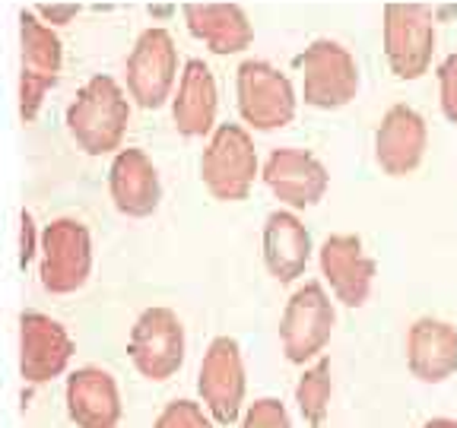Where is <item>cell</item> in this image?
Masks as SVG:
<instances>
[{
	"label": "cell",
	"mask_w": 457,
	"mask_h": 428,
	"mask_svg": "<svg viewBox=\"0 0 457 428\" xmlns=\"http://www.w3.org/2000/svg\"><path fill=\"white\" fill-rule=\"evenodd\" d=\"M185 324H181V317L171 308H146L134 321V327H130L128 356L146 381H156L159 384V381L175 378L181 365H185Z\"/></svg>",
	"instance_id": "7"
},
{
	"label": "cell",
	"mask_w": 457,
	"mask_h": 428,
	"mask_svg": "<svg viewBox=\"0 0 457 428\" xmlns=\"http://www.w3.org/2000/svg\"><path fill=\"white\" fill-rule=\"evenodd\" d=\"M299 70L305 105L337 111L356 99L359 64L346 45L334 42V38H314L299 54Z\"/></svg>",
	"instance_id": "6"
},
{
	"label": "cell",
	"mask_w": 457,
	"mask_h": 428,
	"mask_svg": "<svg viewBox=\"0 0 457 428\" xmlns=\"http://www.w3.org/2000/svg\"><path fill=\"white\" fill-rule=\"evenodd\" d=\"M153 428H216V422L210 419L204 403H194V399H171V403H165L162 413L156 416Z\"/></svg>",
	"instance_id": "24"
},
{
	"label": "cell",
	"mask_w": 457,
	"mask_h": 428,
	"mask_svg": "<svg viewBox=\"0 0 457 428\" xmlns=\"http://www.w3.org/2000/svg\"><path fill=\"white\" fill-rule=\"evenodd\" d=\"M108 193H112L114 210L128 219H146L156 213L162 203V181L146 150L128 146L114 152L112 169H108Z\"/></svg>",
	"instance_id": "15"
},
{
	"label": "cell",
	"mask_w": 457,
	"mask_h": 428,
	"mask_svg": "<svg viewBox=\"0 0 457 428\" xmlns=\"http://www.w3.org/2000/svg\"><path fill=\"white\" fill-rule=\"evenodd\" d=\"M64 403L77 428H118L124 416L118 381L99 365H83L67 374Z\"/></svg>",
	"instance_id": "16"
},
{
	"label": "cell",
	"mask_w": 457,
	"mask_h": 428,
	"mask_svg": "<svg viewBox=\"0 0 457 428\" xmlns=\"http://www.w3.org/2000/svg\"><path fill=\"white\" fill-rule=\"evenodd\" d=\"M197 393L216 425H236L242 419L248 374L242 346L232 336H216L207 346L197 371Z\"/></svg>",
	"instance_id": "8"
},
{
	"label": "cell",
	"mask_w": 457,
	"mask_h": 428,
	"mask_svg": "<svg viewBox=\"0 0 457 428\" xmlns=\"http://www.w3.org/2000/svg\"><path fill=\"white\" fill-rule=\"evenodd\" d=\"M312 235L293 210H273L264 222V264L277 283L289 285L308 270Z\"/></svg>",
	"instance_id": "20"
},
{
	"label": "cell",
	"mask_w": 457,
	"mask_h": 428,
	"mask_svg": "<svg viewBox=\"0 0 457 428\" xmlns=\"http://www.w3.org/2000/svg\"><path fill=\"white\" fill-rule=\"evenodd\" d=\"M337 327V308L321 283L299 285L283 308L279 317V346L293 365L305 368L308 362L321 358Z\"/></svg>",
	"instance_id": "4"
},
{
	"label": "cell",
	"mask_w": 457,
	"mask_h": 428,
	"mask_svg": "<svg viewBox=\"0 0 457 428\" xmlns=\"http://www.w3.org/2000/svg\"><path fill=\"white\" fill-rule=\"evenodd\" d=\"M181 13L191 36L200 38L213 54H242L254 42V26L238 4H228V0L185 4Z\"/></svg>",
	"instance_id": "19"
},
{
	"label": "cell",
	"mask_w": 457,
	"mask_h": 428,
	"mask_svg": "<svg viewBox=\"0 0 457 428\" xmlns=\"http://www.w3.org/2000/svg\"><path fill=\"white\" fill-rule=\"evenodd\" d=\"M330 393H334V378H330V358L321 356L302 368L295 381V407L308 428H324L330 413Z\"/></svg>",
	"instance_id": "22"
},
{
	"label": "cell",
	"mask_w": 457,
	"mask_h": 428,
	"mask_svg": "<svg viewBox=\"0 0 457 428\" xmlns=\"http://www.w3.org/2000/svg\"><path fill=\"white\" fill-rule=\"evenodd\" d=\"M438 99L451 124H457V51L438 64Z\"/></svg>",
	"instance_id": "26"
},
{
	"label": "cell",
	"mask_w": 457,
	"mask_h": 428,
	"mask_svg": "<svg viewBox=\"0 0 457 428\" xmlns=\"http://www.w3.org/2000/svg\"><path fill=\"white\" fill-rule=\"evenodd\" d=\"M422 428H457V419H445L442 416V419H428Z\"/></svg>",
	"instance_id": "29"
},
{
	"label": "cell",
	"mask_w": 457,
	"mask_h": 428,
	"mask_svg": "<svg viewBox=\"0 0 457 428\" xmlns=\"http://www.w3.org/2000/svg\"><path fill=\"white\" fill-rule=\"evenodd\" d=\"M38 242H42V232H38L32 213L22 210L20 213V267L22 270H26V267L38 257Z\"/></svg>",
	"instance_id": "27"
},
{
	"label": "cell",
	"mask_w": 457,
	"mask_h": 428,
	"mask_svg": "<svg viewBox=\"0 0 457 428\" xmlns=\"http://www.w3.org/2000/svg\"><path fill=\"white\" fill-rule=\"evenodd\" d=\"M407 368L422 384H445L457 371V327L420 317L407 330Z\"/></svg>",
	"instance_id": "18"
},
{
	"label": "cell",
	"mask_w": 457,
	"mask_h": 428,
	"mask_svg": "<svg viewBox=\"0 0 457 428\" xmlns=\"http://www.w3.org/2000/svg\"><path fill=\"white\" fill-rule=\"evenodd\" d=\"M77 342L71 330L45 311L20 314V378L32 387L51 384L73 362Z\"/></svg>",
	"instance_id": "10"
},
{
	"label": "cell",
	"mask_w": 457,
	"mask_h": 428,
	"mask_svg": "<svg viewBox=\"0 0 457 428\" xmlns=\"http://www.w3.org/2000/svg\"><path fill=\"white\" fill-rule=\"evenodd\" d=\"M261 178L270 187V193L293 210H308L314 203H321L324 193L330 187L328 165L308 150L299 146H279L267 156Z\"/></svg>",
	"instance_id": "12"
},
{
	"label": "cell",
	"mask_w": 457,
	"mask_h": 428,
	"mask_svg": "<svg viewBox=\"0 0 457 428\" xmlns=\"http://www.w3.org/2000/svg\"><path fill=\"white\" fill-rule=\"evenodd\" d=\"M238 428H293V419L286 403H279L277 397H261L242 413Z\"/></svg>",
	"instance_id": "25"
},
{
	"label": "cell",
	"mask_w": 457,
	"mask_h": 428,
	"mask_svg": "<svg viewBox=\"0 0 457 428\" xmlns=\"http://www.w3.org/2000/svg\"><path fill=\"white\" fill-rule=\"evenodd\" d=\"M93 273V235L73 216L51 219L38 242V279L51 295H73Z\"/></svg>",
	"instance_id": "3"
},
{
	"label": "cell",
	"mask_w": 457,
	"mask_h": 428,
	"mask_svg": "<svg viewBox=\"0 0 457 428\" xmlns=\"http://www.w3.org/2000/svg\"><path fill=\"white\" fill-rule=\"evenodd\" d=\"M261 162H257L254 140L242 124H216L204 156H200V181L213 200L238 203L251 193Z\"/></svg>",
	"instance_id": "2"
},
{
	"label": "cell",
	"mask_w": 457,
	"mask_h": 428,
	"mask_svg": "<svg viewBox=\"0 0 457 428\" xmlns=\"http://www.w3.org/2000/svg\"><path fill=\"white\" fill-rule=\"evenodd\" d=\"M57 86V77L38 70H26L20 67V86H16V99H20V118L22 124H32L45 105V95Z\"/></svg>",
	"instance_id": "23"
},
{
	"label": "cell",
	"mask_w": 457,
	"mask_h": 428,
	"mask_svg": "<svg viewBox=\"0 0 457 428\" xmlns=\"http://www.w3.org/2000/svg\"><path fill=\"white\" fill-rule=\"evenodd\" d=\"M428 128L413 105H391L375 130V159L391 178H407L426 159Z\"/></svg>",
	"instance_id": "14"
},
{
	"label": "cell",
	"mask_w": 457,
	"mask_h": 428,
	"mask_svg": "<svg viewBox=\"0 0 457 428\" xmlns=\"http://www.w3.org/2000/svg\"><path fill=\"white\" fill-rule=\"evenodd\" d=\"M64 121L83 152L89 156L118 152L130 124V99L114 77L96 73L77 89Z\"/></svg>",
	"instance_id": "1"
},
{
	"label": "cell",
	"mask_w": 457,
	"mask_h": 428,
	"mask_svg": "<svg viewBox=\"0 0 457 428\" xmlns=\"http://www.w3.org/2000/svg\"><path fill=\"white\" fill-rule=\"evenodd\" d=\"M77 10H79L77 4H38L36 13H38V20L54 29V26H67V22L77 16Z\"/></svg>",
	"instance_id": "28"
},
{
	"label": "cell",
	"mask_w": 457,
	"mask_h": 428,
	"mask_svg": "<svg viewBox=\"0 0 457 428\" xmlns=\"http://www.w3.org/2000/svg\"><path fill=\"white\" fill-rule=\"evenodd\" d=\"M179 73V48H175L169 29H143L128 54V64H124L130 99L140 108H162L175 93Z\"/></svg>",
	"instance_id": "9"
},
{
	"label": "cell",
	"mask_w": 457,
	"mask_h": 428,
	"mask_svg": "<svg viewBox=\"0 0 457 428\" xmlns=\"http://www.w3.org/2000/svg\"><path fill=\"white\" fill-rule=\"evenodd\" d=\"M318 267H321L324 283L330 285V295L340 305L362 308L369 301L378 264L375 257L365 254L359 235H330L318 251Z\"/></svg>",
	"instance_id": "13"
},
{
	"label": "cell",
	"mask_w": 457,
	"mask_h": 428,
	"mask_svg": "<svg viewBox=\"0 0 457 428\" xmlns=\"http://www.w3.org/2000/svg\"><path fill=\"white\" fill-rule=\"evenodd\" d=\"M20 67L57 77L64 64V45L48 22L38 20L36 10H20Z\"/></svg>",
	"instance_id": "21"
},
{
	"label": "cell",
	"mask_w": 457,
	"mask_h": 428,
	"mask_svg": "<svg viewBox=\"0 0 457 428\" xmlns=\"http://www.w3.org/2000/svg\"><path fill=\"white\" fill-rule=\"evenodd\" d=\"M436 20L422 4L385 7V57L397 79H420L432 64Z\"/></svg>",
	"instance_id": "11"
},
{
	"label": "cell",
	"mask_w": 457,
	"mask_h": 428,
	"mask_svg": "<svg viewBox=\"0 0 457 428\" xmlns=\"http://www.w3.org/2000/svg\"><path fill=\"white\" fill-rule=\"evenodd\" d=\"M216 111H220V89L216 77L200 57L185 61L179 73V89L171 95V121L175 130L187 140L210 136L216 130Z\"/></svg>",
	"instance_id": "17"
},
{
	"label": "cell",
	"mask_w": 457,
	"mask_h": 428,
	"mask_svg": "<svg viewBox=\"0 0 457 428\" xmlns=\"http://www.w3.org/2000/svg\"><path fill=\"white\" fill-rule=\"evenodd\" d=\"M236 95L242 121L254 130H279L295 118L299 95L293 79L270 61L248 57L236 70Z\"/></svg>",
	"instance_id": "5"
}]
</instances>
